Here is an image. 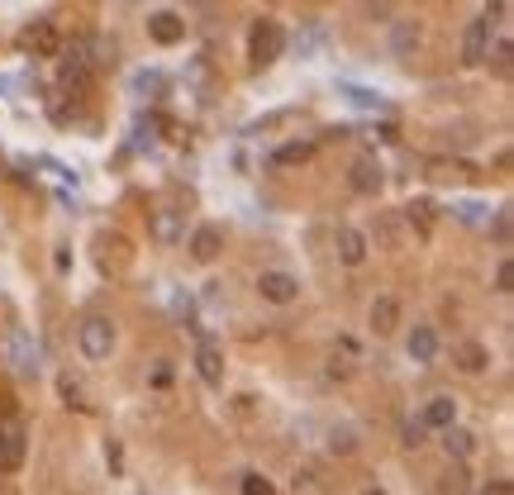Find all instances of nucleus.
I'll return each instance as SVG.
<instances>
[{"label": "nucleus", "instance_id": "obj_1", "mask_svg": "<svg viewBox=\"0 0 514 495\" xmlns=\"http://www.w3.org/2000/svg\"><path fill=\"white\" fill-rule=\"evenodd\" d=\"M286 48V34L276 20H257L253 24V44H248V58H253V67H272L276 58H281Z\"/></svg>", "mask_w": 514, "mask_h": 495}, {"label": "nucleus", "instance_id": "obj_2", "mask_svg": "<svg viewBox=\"0 0 514 495\" xmlns=\"http://www.w3.org/2000/svg\"><path fill=\"white\" fill-rule=\"evenodd\" d=\"M95 263H101L105 277H119V272H129V263H134L129 239H124V233H101V239H95Z\"/></svg>", "mask_w": 514, "mask_h": 495}, {"label": "nucleus", "instance_id": "obj_3", "mask_svg": "<svg viewBox=\"0 0 514 495\" xmlns=\"http://www.w3.org/2000/svg\"><path fill=\"white\" fill-rule=\"evenodd\" d=\"M24 448H29L24 424L20 419H0V472H20V467H24Z\"/></svg>", "mask_w": 514, "mask_h": 495}, {"label": "nucleus", "instance_id": "obj_4", "mask_svg": "<svg viewBox=\"0 0 514 495\" xmlns=\"http://www.w3.org/2000/svg\"><path fill=\"white\" fill-rule=\"evenodd\" d=\"M81 353H86L91 362H105V357L115 353V324L101 320V314L81 324Z\"/></svg>", "mask_w": 514, "mask_h": 495}, {"label": "nucleus", "instance_id": "obj_5", "mask_svg": "<svg viewBox=\"0 0 514 495\" xmlns=\"http://www.w3.org/2000/svg\"><path fill=\"white\" fill-rule=\"evenodd\" d=\"M148 233L158 243L186 239V210H176V205H158V210H148Z\"/></svg>", "mask_w": 514, "mask_h": 495}, {"label": "nucleus", "instance_id": "obj_6", "mask_svg": "<svg viewBox=\"0 0 514 495\" xmlns=\"http://www.w3.org/2000/svg\"><path fill=\"white\" fill-rule=\"evenodd\" d=\"M257 296L272 300V305H290V300L300 296V281L290 277V272H262V277H257Z\"/></svg>", "mask_w": 514, "mask_h": 495}, {"label": "nucleus", "instance_id": "obj_7", "mask_svg": "<svg viewBox=\"0 0 514 495\" xmlns=\"http://www.w3.org/2000/svg\"><path fill=\"white\" fill-rule=\"evenodd\" d=\"M485 48H491V15H481V20H471V24H467L462 62H467V67H481V62H485Z\"/></svg>", "mask_w": 514, "mask_h": 495}, {"label": "nucleus", "instance_id": "obj_8", "mask_svg": "<svg viewBox=\"0 0 514 495\" xmlns=\"http://www.w3.org/2000/svg\"><path fill=\"white\" fill-rule=\"evenodd\" d=\"M20 53H34V58H53V53H58V29H53L48 20L29 24V29L20 34Z\"/></svg>", "mask_w": 514, "mask_h": 495}, {"label": "nucleus", "instance_id": "obj_9", "mask_svg": "<svg viewBox=\"0 0 514 495\" xmlns=\"http://www.w3.org/2000/svg\"><path fill=\"white\" fill-rule=\"evenodd\" d=\"M148 34H152V44L172 48V44H182V38H186V20L172 15V10H158V15L148 20Z\"/></svg>", "mask_w": 514, "mask_h": 495}, {"label": "nucleus", "instance_id": "obj_10", "mask_svg": "<svg viewBox=\"0 0 514 495\" xmlns=\"http://www.w3.org/2000/svg\"><path fill=\"white\" fill-rule=\"evenodd\" d=\"M219 253H224V229L219 224H200L191 233V257H196V263H215Z\"/></svg>", "mask_w": 514, "mask_h": 495}, {"label": "nucleus", "instance_id": "obj_11", "mask_svg": "<svg viewBox=\"0 0 514 495\" xmlns=\"http://www.w3.org/2000/svg\"><path fill=\"white\" fill-rule=\"evenodd\" d=\"M348 182H353V191H357V196H377V191H381V182H386V176H381V162H377V158H357Z\"/></svg>", "mask_w": 514, "mask_h": 495}, {"label": "nucleus", "instance_id": "obj_12", "mask_svg": "<svg viewBox=\"0 0 514 495\" xmlns=\"http://www.w3.org/2000/svg\"><path fill=\"white\" fill-rule=\"evenodd\" d=\"M405 224L420 233V239H434V224H438V205L434 200H410L405 205Z\"/></svg>", "mask_w": 514, "mask_h": 495}, {"label": "nucleus", "instance_id": "obj_13", "mask_svg": "<svg viewBox=\"0 0 514 495\" xmlns=\"http://www.w3.org/2000/svg\"><path fill=\"white\" fill-rule=\"evenodd\" d=\"M196 367H200V381H205V386H224V357H219V348H215L210 338L200 343Z\"/></svg>", "mask_w": 514, "mask_h": 495}, {"label": "nucleus", "instance_id": "obj_14", "mask_svg": "<svg viewBox=\"0 0 514 495\" xmlns=\"http://www.w3.org/2000/svg\"><path fill=\"white\" fill-rule=\"evenodd\" d=\"M471 176H477V167H471V162H448V158L428 162V182L453 186V182H471Z\"/></svg>", "mask_w": 514, "mask_h": 495}, {"label": "nucleus", "instance_id": "obj_15", "mask_svg": "<svg viewBox=\"0 0 514 495\" xmlns=\"http://www.w3.org/2000/svg\"><path fill=\"white\" fill-rule=\"evenodd\" d=\"M443 448H448V458L467 462L471 452H477V438H471L467 429H457V424H448V429H443Z\"/></svg>", "mask_w": 514, "mask_h": 495}, {"label": "nucleus", "instance_id": "obj_16", "mask_svg": "<svg viewBox=\"0 0 514 495\" xmlns=\"http://www.w3.org/2000/svg\"><path fill=\"white\" fill-rule=\"evenodd\" d=\"M339 257H343L348 267H357V263L367 257V239H363L357 229H343V233H339Z\"/></svg>", "mask_w": 514, "mask_h": 495}, {"label": "nucleus", "instance_id": "obj_17", "mask_svg": "<svg viewBox=\"0 0 514 495\" xmlns=\"http://www.w3.org/2000/svg\"><path fill=\"white\" fill-rule=\"evenodd\" d=\"M457 367L462 371H471V377H477V371H485V362H491V353L481 348V343H457Z\"/></svg>", "mask_w": 514, "mask_h": 495}, {"label": "nucleus", "instance_id": "obj_18", "mask_svg": "<svg viewBox=\"0 0 514 495\" xmlns=\"http://www.w3.org/2000/svg\"><path fill=\"white\" fill-rule=\"evenodd\" d=\"M371 324H377V334H396V324H400V305L391 296H381L377 305H371Z\"/></svg>", "mask_w": 514, "mask_h": 495}, {"label": "nucleus", "instance_id": "obj_19", "mask_svg": "<svg viewBox=\"0 0 514 495\" xmlns=\"http://www.w3.org/2000/svg\"><path fill=\"white\" fill-rule=\"evenodd\" d=\"M434 353H438V334L434 329H414L410 334V357L414 362H434Z\"/></svg>", "mask_w": 514, "mask_h": 495}, {"label": "nucleus", "instance_id": "obj_20", "mask_svg": "<svg viewBox=\"0 0 514 495\" xmlns=\"http://www.w3.org/2000/svg\"><path fill=\"white\" fill-rule=\"evenodd\" d=\"M453 419H457V405L448 401V395H438V401H428V410H424V424H428V429H448Z\"/></svg>", "mask_w": 514, "mask_h": 495}, {"label": "nucleus", "instance_id": "obj_21", "mask_svg": "<svg viewBox=\"0 0 514 495\" xmlns=\"http://www.w3.org/2000/svg\"><path fill=\"white\" fill-rule=\"evenodd\" d=\"M58 391H62V405H67V410H77V415H91V401H86V391H81L72 377H62V381H58Z\"/></svg>", "mask_w": 514, "mask_h": 495}, {"label": "nucleus", "instance_id": "obj_22", "mask_svg": "<svg viewBox=\"0 0 514 495\" xmlns=\"http://www.w3.org/2000/svg\"><path fill=\"white\" fill-rule=\"evenodd\" d=\"M314 158V143H286V148H276V162L281 167H296V162H310Z\"/></svg>", "mask_w": 514, "mask_h": 495}, {"label": "nucleus", "instance_id": "obj_23", "mask_svg": "<svg viewBox=\"0 0 514 495\" xmlns=\"http://www.w3.org/2000/svg\"><path fill=\"white\" fill-rule=\"evenodd\" d=\"M510 58H514L510 38H500V44H495V62H491V67H495V77H510V67H514Z\"/></svg>", "mask_w": 514, "mask_h": 495}, {"label": "nucleus", "instance_id": "obj_24", "mask_svg": "<svg viewBox=\"0 0 514 495\" xmlns=\"http://www.w3.org/2000/svg\"><path fill=\"white\" fill-rule=\"evenodd\" d=\"M243 495H276V491H272V481L262 476V472H248L243 476Z\"/></svg>", "mask_w": 514, "mask_h": 495}, {"label": "nucleus", "instance_id": "obj_25", "mask_svg": "<svg viewBox=\"0 0 514 495\" xmlns=\"http://www.w3.org/2000/svg\"><path fill=\"white\" fill-rule=\"evenodd\" d=\"M495 291H514V263H500V272H495Z\"/></svg>", "mask_w": 514, "mask_h": 495}, {"label": "nucleus", "instance_id": "obj_26", "mask_svg": "<svg viewBox=\"0 0 514 495\" xmlns=\"http://www.w3.org/2000/svg\"><path fill=\"white\" fill-rule=\"evenodd\" d=\"M414 44H420V29H410V24H400V29H396V48L405 53V48H414Z\"/></svg>", "mask_w": 514, "mask_h": 495}, {"label": "nucleus", "instance_id": "obj_27", "mask_svg": "<svg viewBox=\"0 0 514 495\" xmlns=\"http://www.w3.org/2000/svg\"><path fill=\"white\" fill-rule=\"evenodd\" d=\"M105 462H110V472L119 476V467H124V452H119V438H110L105 443Z\"/></svg>", "mask_w": 514, "mask_h": 495}, {"label": "nucleus", "instance_id": "obj_28", "mask_svg": "<svg viewBox=\"0 0 514 495\" xmlns=\"http://www.w3.org/2000/svg\"><path fill=\"white\" fill-rule=\"evenodd\" d=\"M424 429H428L424 419H410V424H405V443H410V448H420V443H424Z\"/></svg>", "mask_w": 514, "mask_h": 495}, {"label": "nucleus", "instance_id": "obj_29", "mask_svg": "<svg viewBox=\"0 0 514 495\" xmlns=\"http://www.w3.org/2000/svg\"><path fill=\"white\" fill-rule=\"evenodd\" d=\"M329 448H333V452H353L357 443H353V434H348V429H339V434H333V443H329Z\"/></svg>", "mask_w": 514, "mask_h": 495}, {"label": "nucleus", "instance_id": "obj_30", "mask_svg": "<svg viewBox=\"0 0 514 495\" xmlns=\"http://www.w3.org/2000/svg\"><path fill=\"white\" fill-rule=\"evenodd\" d=\"M485 495H514V491H510V481H491V486H485Z\"/></svg>", "mask_w": 514, "mask_h": 495}, {"label": "nucleus", "instance_id": "obj_31", "mask_svg": "<svg viewBox=\"0 0 514 495\" xmlns=\"http://www.w3.org/2000/svg\"><path fill=\"white\" fill-rule=\"evenodd\" d=\"M367 495H386V491H367Z\"/></svg>", "mask_w": 514, "mask_h": 495}]
</instances>
